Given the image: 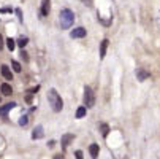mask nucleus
Segmentation results:
<instances>
[{
  "label": "nucleus",
  "instance_id": "21",
  "mask_svg": "<svg viewBox=\"0 0 160 159\" xmlns=\"http://www.w3.org/2000/svg\"><path fill=\"white\" fill-rule=\"evenodd\" d=\"M26 102H27V103H32V94H27V96H26Z\"/></svg>",
  "mask_w": 160,
  "mask_h": 159
},
{
  "label": "nucleus",
  "instance_id": "27",
  "mask_svg": "<svg viewBox=\"0 0 160 159\" xmlns=\"http://www.w3.org/2000/svg\"><path fill=\"white\" fill-rule=\"evenodd\" d=\"M0 100H2V97H0Z\"/></svg>",
  "mask_w": 160,
  "mask_h": 159
},
{
  "label": "nucleus",
  "instance_id": "3",
  "mask_svg": "<svg viewBox=\"0 0 160 159\" xmlns=\"http://www.w3.org/2000/svg\"><path fill=\"white\" fill-rule=\"evenodd\" d=\"M84 103H86V107H89V108L95 105V96H94L92 89H90L89 86L84 87Z\"/></svg>",
  "mask_w": 160,
  "mask_h": 159
},
{
  "label": "nucleus",
  "instance_id": "15",
  "mask_svg": "<svg viewBox=\"0 0 160 159\" xmlns=\"http://www.w3.org/2000/svg\"><path fill=\"white\" fill-rule=\"evenodd\" d=\"M100 130H102V135H103V137H106L108 132H109V126L105 124V123H102V124H100Z\"/></svg>",
  "mask_w": 160,
  "mask_h": 159
},
{
  "label": "nucleus",
  "instance_id": "4",
  "mask_svg": "<svg viewBox=\"0 0 160 159\" xmlns=\"http://www.w3.org/2000/svg\"><path fill=\"white\" fill-rule=\"evenodd\" d=\"M0 72H2V75H3V78H5V80H8V81H11V80H13V72L10 70V67H8L7 64H3L2 67H0Z\"/></svg>",
  "mask_w": 160,
  "mask_h": 159
},
{
  "label": "nucleus",
  "instance_id": "18",
  "mask_svg": "<svg viewBox=\"0 0 160 159\" xmlns=\"http://www.w3.org/2000/svg\"><path fill=\"white\" fill-rule=\"evenodd\" d=\"M14 43H16V41H14L13 38H8V40H7V46H8V50H10V51H13V50H14Z\"/></svg>",
  "mask_w": 160,
  "mask_h": 159
},
{
  "label": "nucleus",
  "instance_id": "7",
  "mask_svg": "<svg viewBox=\"0 0 160 159\" xmlns=\"http://www.w3.org/2000/svg\"><path fill=\"white\" fill-rule=\"evenodd\" d=\"M43 127L41 126H37L35 129H33V132H32V139L33 140H40V139H43Z\"/></svg>",
  "mask_w": 160,
  "mask_h": 159
},
{
  "label": "nucleus",
  "instance_id": "1",
  "mask_svg": "<svg viewBox=\"0 0 160 159\" xmlns=\"http://www.w3.org/2000/svg\"><path fill=\"white\" fill-rule=\"evenodd\" d=\"M48 102H49L51 108H52L56 113H59V111L63 108V100L60 99V96L57 94L56 89H49V91H48Z\"/></svg>",
  "mask_w": 160,
  "mask_h": 159
},
{
  "label": "nucleus",
  "instance_id": "11",
  "mask_svg": "<svg viewBox=\"0 0 160 159\" xmlns=\"http://www.w3.org/2000/svg\"><path fill=\"white\" fill-rule=\"evenodd\" d=\"M14 107H16V103H14V102H10V103H7L5 107H2V108H0V115H2V116H5L7 113H8L10 110H13Z\"/></svg>",
  "mask_w": 160,
  "mask_h": 159
},
{
  "label": "nucleus",
  "instance_id": "26",
  "mask_svg": "<svg viewBox=\"0 0 160 159\" xmlns=\"http://www.w3.org/2000/svg\"><path fill=\"white\" fill-rule=\"evenodd\" d=\"M54 159H62V156H56V157H54Z\"/></svg>",
  "mask_w": 160,
  "mask_h": 159
},
{
  "label": "nucleus",
  "instance_id": "14",
  "mask_svg": "<svg viewBox=\"0 0 160 159\" xmlns=\"http://www.w3.org/2000/svg\"><path fill=\"white\" fill-rule=\"evenodd\" d=\"M27 41H29V38H27V37H21V38L18 40V46L22 50V48H24L26 45H27Z\"/></svg>",
  "mask_w": 160,
  "mask_h": 159
},
{
  "label": "nucleus",
  "instance_id": "2",
  "mask_svg": "<svg viewBox=\"0 0 160 159\" xmlns=\"http://www.w3.org/2000/svg\"><path fill=\"white\" fill-rule=\"evenodd\" d=\"M73 21H75V14H73V11H72V10L63 8V10L60 11V27H62V29H68V27H72Z\"/></svg>",
  "mask_w": 160,
  "mask_h": 159
},
{
  "label": "nucleus",
  "instance_id": "6",
  "mask_svg": "<svg viewBox=\"0 0 160 159\" xmlns=\"http://www.w3.org/2000/svg\"><path fill=\"white\" fill-rule=\"evenodd\" d=\"M70 37L72 38H82V37H86V29L84 27H76V29L72 30Z\"/></svg>",
  "mask_w": 160,
  "mask_h": 159
},
{
  "label": "nucleus",
  "instance_id": "9",
  "mask_svg": "<svg viewBox=\"0 0 160 159\" xmlns=\"http://www.w3.org/2000/svg\"><path fill=\"white\" fill-rule=\"evenodd\" d=\"M108 43H109V40H108V38H105V40H103V41L100 43V59H105V56H106Z\"/></svg>",
  "mask_w": 160,
  "mask_h": 159
},
{
  "label": "nucleus",
  "instance_id": "22",
  "mask_svg": "<svg viewBox=\"0 0 160 159\" xmlns=\"http://www.w3.org/2000/svg\"><path fill=\"white\" fill-rule=\"evenodd\" d=\"M0 13H11V8H2Z\"/></svg>",
  "mask_w": 160,
  "mask_h": 159
},
{
  "label": "nucleus",
  "instance_id": "12",
  "mask_svg": "<svg viewBox=\"0 0 160 159\" xmlns=\"http://www.w3.org/2000/svg\"><path fill=\"white\" fill-rule=\"evenodd\" d=\"M98 151H100V148H98V145L97 143H92L89 146V153H90V156H92L94 159L95 157H98Z\"/></svg>",
  "mask_w": 160,
  "mask_h": 159
},
{
  "label": "nucleus",
  "instance_id": "24",
  "mask_svg": "<svg viewBox=\"0 0 160 159\" xmlns=\"http://www.w3.org/2000/svg\"><path fill=\"white\" fill-rule=\"evenodd\" d=\"M16 14H18V16H19V19L22 21V13H21V10H16Z\"/></svg>",
  "mask_w": 160,
  "mask_h": 159
},
{
  "label": "nucleus",
  "instance_id": "10",
  "mask_svg": "<svg viewBox=\"0 0 160 159\" xmlns=\"http://www.w3.org/2000/svg\"><path fill=\"white\" fill-rule=\"evenodd\" d=\"M136 77H138L140 81H144L149 78V72H146L144 69H136Z\"/></svg>",
  "mask_w": 160,
  "mask_h": 159
},
{
  "label": "nucleus",
  "instance_id": "17",
  "mask_svg": "<svg viewBox=\"0 0 160 159\" xmlns=\"http://www.w3.org/2000/svg\"><path fill=\"white\" fill-rule=\"evenodd\" d=\"M82 116H86V107H79V108L76 110V118L79 119V118H82Z\"/></svg>",
  "mask_w": 160,
  "mask_h": 159
},
{
  "label": "nucleus",
  "instance_id": "23",
  "mask_svg": "<svg viewBox=\"0 0 160 159\" xmlns=\"http://www.w3.org/2000/svg\"><path fill=\"white\" fill-rule=\"evenodd\" d=\"M2 48H3V37L0 35V50H2Z\"/></svg>",
  "mask_w": 160,
  "mask_h": 159
},
{
  "label": "nucleus",
  "instance_id": "16",
  "mask_svg": "<svg viewBox=\"0 0 160 159\" xmlns=\"http://www.w3.org/2000/svg\"><path fill=\"white\" fill-rule=\"evenodd\" d=\"M11 67H13V70H14L16 73H19V72L22 70V67H21V64H19L18 61H13V62H11Z\"/></svg>",
  "mask_w": 160,
  "mask_h": 159
},
{
  "label": "nucleus",
  "instance_id": "5",
  "mask_svg": "<svg viewBox=\"0 0 160 159\" xmlns=\"http://www.w3.org/2000/svg\"><path fill=\"white\" fill-rule=\"evenodd\" d=\"M51 11V0H41V14L48 16Z\"/></svg>",
  "mask_w": 160,
  "mask_h": 159
},
{
  "label": "nucleus",
  "instance_id": "20",
  "mask_svg": "<svg viewBox=\"0 0 160 159\" xmlns=\"http://www.w3.org/2000/svg\"><path fill=\"white\" fill-rule=\"evenodd\" d=\"M75 156H76V159H84V157H82V151H76Z\"/></svg>",
  "mask_w": 160,
  "mask_h": 159
},
{
  "label": "nucleus",
  "instance_id": "19",
  "mask_svg": "<svg viewBox=\"0 0 160 159\" xmlns=\"http://www.w3.org/2000/svg\"><path fill=\"white\" fill-rule=\"evenodd\" d=\"M27 123H29V118H27V116H22V118L19 119V124H21L22 127H24V126H27Z\"/></svg>",
  "mask_w": 160,
  "mask_h": 159
},
{
  "label": "nucleus",
  "instance_id": "8",
  "mask_svg": "<svg viewBox=\"0 0 160 159\" xmlns=\"http://www.w3.org/2000/svg\"><path fill=\"white\" fill-rule=\"evenodd\" d=\"M75 139V135L73 134H65V135H62V146H63V150L70 145V142Z\"/></svg>",
  "mask_w": 160,
  "mask_h": 159
},
{
  "label": "nucleus",
  "instance_id": "13",
  "mask_svg": "<svg viewBox=\"0 0 160 159\" xmlns=\"http://www.w3.org/2000/svg\"><path fill=\"white\" fill-rule=\"evenodd\" d=\"M0 91H2V94H3V96H10V94H13V89H11V86H10L8 83H3L2 86H0Z\"/></svg>",
  "mask_w": 160,
  "mask_h": 159
},
{
  "label": "nucleus",
  "instance_id": "25",
  "mask_svg": "<svg viewBox=\"0 0 160 159\" xmlns=\"http://www.w3.org/2000/svg\"><path fill=\"white\" fill-rule=\"evenodd\" d=\"M82 2H86V3L89 5V3H90V0H82Z\"/></svg>",
  "mask_w": 160,
  "mask_h": 159
}]
</instances>
